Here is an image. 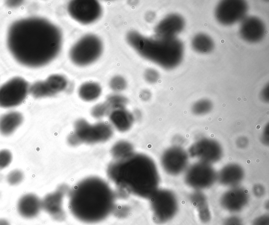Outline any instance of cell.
I'll use <instances>...</instances> for the list:
<instances>
[{"mask_svg":"<svg viewBox=\"0 0 269 225\" xmlns=\"http://www.w3.org/2000/svg\"><path fill=\"white\" fill-rule=\"evenodd\" d=\"M111 153L114 160H120L134 154V148L130 141L121 140L113 145Z\"/></svg>","mask_w":269,"mask_h":225,"instance_id":"obj_26","label":"cell"},{"mask_svg":"<svg viewBox=\"0 0 269 225\" xmlns=\"http://www.w3.org/2000/svg\"><path fill=\"white\" fill-rule=\"evenodd\" d=\"M12 161V155L7 149L0 151V170H3L10 165Z\"/></svg>","mask_w":269,"mask_h":225,"instance_id":"obj_33","label":"cell"},{"mask_svg":"<svg viewBox=\"0 0 269 225\" xmlns=\"http://www.w3.org/2000/svg\"><path fill=\"white\" fill-rule=\"evenodd\" d=\"M173 145L181 146L184 144L185 142L184 138L180 135H176L173 138Z\"/></svg>","mask_w":269,"mask_h":225,"instance_id":"obj_42","label":"cell"},{"mask_svg":"<svg viewBox=\"0 0 269 225\" xmlns=\"http://www.w3.org/2000/svg\"><path fill=\"white\" fill-rule=\"evenodd\" d=\"M108 116L112 128L120 132L129 131L134 120L133 113L125 108L113 110Z\"/></svg>","mask_w":269,"mask_h":225,"instance_id":"obj_20","label":"cell"},{"mask_svg":"<svg viewBox=\"0 0 269 225\" xmlns=\"http://www.w3.org/2000/svg\"><path fill=\"white\" fill-rule=\"evenodd\" d=\"M69 189L66 185L59 186L53 192L46 195L42 200V208L55 220L62 218V204L65 196Z\"/></svg>","mask_w":269,"mask_h":225,"instance_id":"obj_17","label":"cell"},{"mask_svg":"<svg viewBox=\"0 0 269 225\" xmlns=\"http://www.w3.org/2000/svg\"><path fill=\"white\" fill-rule=\"evenodd\" d=\"M149 199L154 220L157 224L170 222L178 212V198L170 190L158 189Z\"/></svg>","mask_w":269,"mask_h":225,"instance_id":"obj_5","label":"cell"},{"mask_svg":"<svg viewBox=\"0 0 269 225\" xmlns=\"http://www.w3.org/2000/svg\"><path fill=\"white\" fill-rule=\"evenodd\" d=\"M69 210L86 224L105 220L114 210L116 195L108 183L96 177L83 179L69 191Z\"/></svg>","mask_w":269,"mask_h":225,"instance_id":"obj_3","label":"cell"},{"mask_svg":"<svg viewBox=\"0 0 269 225\" xmlns=\"http://www.w3.org/2000/svg\"><path fill=\"white\" fill-rule=\"evenodd\" d=\"M78 92L83 101L91 102L99 97L102 93V88L96 83L87 82L80 87Z\"/></svg>","mask_w":269,"mask_h":225,"instance_id":"obj_24","label":"cell"},{"mask_svg":"<svg viewBox=\"0 0 269 225\" xmlns=\"http://www.w3.org/2000/svg\"><path fill=\"white\" fill-rule=\"evenodd\" d=\"M252 225H269V216L268 214H264L258 217Z\"/></svg>","mask_w":269,"mask_h":225,"instance_id":"obj_37","label":"cell"},{"mask_svg":"<svg viewBox=\"0 0 269 225\" xmlns=\"http://www.w3.org/2000/svg\"><path fill=\"white\" fill-rule=\"evenodd\" d=\"M189 156L182 147L173 145L162 154L161 164L164 171L171 176L184 173L189 166Z\"/></svg>","mask_w":269,"mask_h":225,"instance_id":"obj_12","label":"cell"},{"mask_svg":"<svg viewBox=\"0 0 269 225\" xmlns=\"http://www.w3.org/2000/svg\"><path fill=\"white\" fill-rule=\"evenodd\" d=\"M189 200L196 208L200 221L205 224L209 223L212 220V214L205 194L202 191L195 190L190 194Z\"/></svg>","mask_w":269,"mask_h":225,"instance_id":"obj_21","label":"cell"},{"mask_svg":"<svg viewBox=\"0 0 269 225\" xmlns=\"http://www.w3.org/2000/svg\"><path fill=\"white\" fill-rule=\"evenodd\" d=\"M187 152L189 157L210 165L220 162L224 155L222 145L216 139L208 137L195 141Z\"/></svg>","mask_w":269,"mask_h":225,"instance_id":"obj_9","label":"cell"},{"mask_svg":"<svg viewBox=\"0 0 269 225\" xmlns=\"http://www.w3.org/2000/svg\"><path fill=\"white\" fill-rule=\"evenodd\" d=\"M23 173L19 170H14L8 174L6 180L10 185H19L24 179Z\"/></svg>","mask_w":269,"mask_h":225,"instance_id":"obj_31","label":"cell"},{"mask_svg":"<svg viewBox=\"0 0 269 225\" xmlns=\"http://www.w3.org/2000/svg\"><path fill=\"white\" fill-rule=\"evenodd\" d=\"M82 144H96L103 143L113 135V128L109 123L103 122L90 124L81 119L74 123V132Z\"/></svg>","mask_w":269,"mask_h":225,"instance_id":"obj_6","label":"cell"},{"mask_svg":"<svg viewBox=\"0 0 269 225\" xmlns=\"http://www.w3.org/2000/svg\"><path fill=\"white\" fill-rule=\"evenodd\" d=\"M23 122L21 113L10 112L0 117V133L4 136H9L18 129Z\"/></svg>","mask_w":269,"mask_h":225,"instance_id":"obj_22","label":"cell"},{"mask_svg":"<svg viewBox=\"0 0 269 225\" xmlns=\"http://www.w3.org/2000/svg\"><path fill=\"white\" fill-rule=\"evenodd\" d=\"M29 85L24 79L16 77L0 87V107L8 108L20 105L29 93Z\"/></svg>","mask_w":269,"mask_h":225,"instance_id":"obj_11","label":"cell"},{"mask_svg":"<svg viewBox=\"0 0 269 225\" xmlns=\"http://www.w3.org/2000/svg\"><path fill=\"white\" fill-rule=\"evenodd\" d=\"M144 78L146 82L150 83V84H155V83L158 81L160 78V75L159 72L156 70L148 69L145 72Z\"/></svg>","mask_w":269,"mask_h":225,"instance_id":"obj_34","label":"cell"},{"mask_svg":"<svg viewBox=\"0 0 269 225\" xmlns=\"http://www.w3.org/2000/svg\"><path fill=\"white\" fill-rule=\"evenodd\" d=\"M185 21L179 14L168 15L155 28L156 37L162 38H176L184 29Z\"/></svg>","mask_w":269,"mask_h":225,"instance_id":"obj_16","label":"cell"},{"mask_svg":"<svg viewBox=\"0 0 269 225\" xmlns=\"http://www.w3.org/2000/svg\"><path fill=\"white\" fill-rule=\"evenodd\" d=\"M22 3V1H8V5L11 7L18 6Z\"/></svg>","mask_w":269,"mask_h":225,"instance_id":"obj_44","label":"cell"},{"mask_svg":"<svg viewBox=\"0 0 269 225\" xmlns=\"http://www.w3.org/2000/svg\"><path fill=\"white\" fill-rule=\"evenodd\" d=\"M252 192L256 197L262 198L266 195V188L262 184H257L252 188Z\"/></svg>","mask_w":269,"mask_h":225,"instance_id":"obj_35","label":"cell"},{"mask_svg":"<svg viewBox=\"0 0 269 225\" xmlns=\"http://www.w3.org/2000/svg\"><path fill=\"white\" fill-rule=\"evenodd\" d=\"M260 97L262 101L266 103H268L269 102V86L267 84L263 89L261 90L260 94Z\"/></svg>","mask_w":269,"mask_h":225,"instance_id":"obj_40","label":"cell"},{"mask_svg":"<svg viewBox=\"0 0 269 225\" xmlns=\"http://www.w3.org/2000/svg\"><path fill=\"white\" fill-rule=\"evenodd\" d=\"M0 225H11L10 223L5 219H0Z\"/></svg>","mask_w":269,"mask_h":225,"instance_id":"obj_45","label":"cell"},{"mask_svg":"<svg viewBox=\"0 0 269 225\" xmlns=\"http://www.w3.org/2000/svg\"><path fill=\"white\" fill-rule=\"evenodd\" d=\"M42 208V200L35 194L29 193L22 196L18 203V211L25 219L36 218Z\"/></svg>","mask_w":269,"mask_h":225,"instance_id":"obj_19","label":"cell"},{"mask_svg":"<svg viewBox=\"0 0 269 225\" xmlns=\"http://www.w3.org/2000/svg\"><path fill=\"white\" fill-rule=\"evenodd\" d=\"M109 86L116 92L124 90L127 87V82L122 77L116 76L112 79L109 83Z\"/></svg>","mask_w":269,"mask_h":225,"instance_id":"obj_32","label":"cell"},{"mask_svg":"<svg viewBox=\"0 0 269 225\" xmlns=\"http://www.w3.org/2000/svg\"><path fill=\"white\" fill-rule=\"evenodd\" d=\"M224 225H243L241 220L237 216H231L226 219Z\"/></svg>","mask_w":269,"mask_h":225,"instance_id":"obj_41","label":"cell"},{"mask_svg":"<svg viewBox=\"0 0 269 225\" xmlns=\"http://www.w3.org/2000/svg\"><path fill=\"white\" fill-rule=\"evenodd\" d=\"M29 93L36 98L50 96L44 81L37 82L29 88Z\"/></svg>","mask_w":269,"mask_h":225,"instance_id":"obj_29","label":"cell"},{"mask_svg":"<svg viewBox=\"0 0 269 225\" xmlns=\"http://www.w3.org/2000/svg\"><path fill=\"white\" fill-rule=\"evenodd\" d=\"M192 48L200 54L211 53L215 48L213 39L205 33H200L193 37L191 42Z\"/></svg>","mask_w":269,"mask_h":225,"instance_id":"obj_23","label":"cell"},{"mask_svg":"<svg viewBox=\"0 0 269 225\" xmlns=\"http://www.w3.org/2000/svg\"><path fill=\"white\" fill-rule=\"evenodd\" d=\"M44 83L50 96H54L65 90L68 84L64 77L58 74L49 77Z\"/></svg>","mask_w":269,"mask_h":225,"instance_id":"obj_25","label":"cell"},{"mask_svg":"<svg viewBox=\"0 0 269 225\" xmlns=\"http://www.w3.org/2000/svg\"><path fill=\"white\" fill-rule=\"evenodd\" d=\"M105 102L111 108L112 111L125 108L128 103V99L120 94H112L107 97Z\"/></svg>","mask_w":269,"mask_h":225,"instance_id":"obj_28","label":"cell"},{"mask_svg":"<svg viewBox=\"0 0 269 225\" xmlns=\"http://www.w3.org/2000/svg\"><path fill=\"white\" fill-rule=\"evenodd\" d=\"M185 183L195 190L202 191L212 187L217 181V172L212 165L197 162L184 172Z\"/></svg>","mask_w":269,"mask_h":225,"instance_id":"obj_8","label":"cell"},{"mask_svg":"<svg viewBox=\"0 0 269 225\" xmlns=\"http://www.w3.org/2000/svg\"><path fill=\"white\" fill-rule=\"evenodd\" d=\"M107 174L122 193L149 199L159 189L160 177L157 165L149 156L134 153L114 160L107 167Z\"/></svg>","mask_w":269,"mask_h":225,"instance_id":"obj_2","label":"cell"},{"mask_svg":"<svg viewBox=\"0 0 269 225\" xmlns=\"http://www.w3.org/2000/svg\"><path fill=\"white\" fill-rule=\"evenodd\" d=\"M61 30L49 21L30 17L16 21L8 29L7 44L14 59L30 68L51 62L60 52Z\"/></svg>","mask_w":269,"mask_h":225,"instance_id":"obj_1","label":"cell"},{"mask_svg":"<svg viewBox=\"0 0 269 225\" xmlns=\"http://www.w3.org/2000/svg\"><path fill=\"white\" fill-rule=\"evenodd\" d=\"M245 176V170L240 165L230 163L217 173V181L222 185L231 188L240 186Z\"/></svg>","mask_w":269,"mask_h":225,"instance_id":"obj_18","label":"cell"},{"mask_svg":"<svg viewBox=\"0 0 269 225\" xmlns=\"http://www.w3.org/2000/svg\"><path fill=\"white\" fill-rule=\"evenodd\" d=\"M260 141L264 145L266 146L269 145V126L268 123L263 130L260 136Z\"/></svg>","mask_w":269,"mask_h":225,"instance_id":"obj_36","label":"cell"},{"mask_svg":"<svg viewBox=\"0 0 269 225\" xmlns=\"http://www.w3.org/2000/svg\"><path fill=\"white\" fill-rule=\"evenodd\" d=\"M126 39L142 57L166 70L178 67L183 59L184 45L177 38H147L133 31L128 33Z\"/></svg>","mask_w":269,"mask_h":225,"instance_id":"obj_4","label":"cell"},{"mask_svg":"<svg viewBox=\"0 0 269 225\" xmlns=\"http://www.w3.org/2000/svg\"><path fill=\"white\" fill-rule=\"evenodd\" d=\"M102 41L95 35L82 37L71 48L70 59L76 65L86 66L96 61L103 52Z\"/></svg>","mask_w":269,"mask_h":225,"instance_id":"obj_7","label":"cell"},{"mask_svg":"<svg viewBox=\"0 0 269 225\" xmlns=\"http://www.w3.org/2000/svg\"><path fill=\"white\" fill-rule=\"evenodd\" d=\"M67 10L73 19L85 24L93 23L102 13V6L94 0L72 1L69 3Z\"/></svg>","mask_w":269,"mask_h":225,"instance_id":"obj_13","label":"cell"},{"mask_svg":"<svg viewBox=\"0 0 269 225\" xmlns=\"http://www.w3.org/2000/svg\"><path fill=\"white\" fill-rule=\"evenodd\" d=\"M248 9V4L245 1L225 0L217 5L215 16L217 21L223 26H231L245 19Z\"/></svg>","mask_w":269,"mask_h":225,"instance_id":"obj_10","label":"cell"},{"mask_svg":"<svg viewBox=\"0 0 269 225\" xmlns=\"http://www.w3.org/2000/svg\"><path fill=\"white\" fill-rule=\"evenodd\" d=\"M249 144V139L246 136H240L236 141H235V145L240 149H244L247 148Z\"/></svg>","mask_w":269,"mask_h":225,"instance_id":"obj_38","label":"cell"},{"mask_svg":"<svg viewBox=\"0 0 269 225\" xmlns=\"http://www.w3.org/2000/svg\"><path fill=\"white\" fill-rule=\"evenodd\" d=\"M213 107L214 105L211 100L202 98L193 104L191 110L192 114L196 116H204L211 112Z\"/></svg>","mask_w":269,"mask_h":225,"instance_id":"obj_27","label":"cell"},{"mask_svg":"<svg viewBox=\"0 0 269 225\" xmlns=\"http://www.w3.org/2000/svg\"><path fill=\"white\" fill-rule=\"evenodd\" d=\"M67 143L73 147L78 146L82 144L79 139L75 135L73 132L67 137Z\"/></svg>","mask_w":269,"mask_h":225,"instance_id":"obj_39","label":"cell"},{"mask_svg":"<svg viewBox=\"0 0 269 225\" xmlns=\"http://www.w3.org/2000/svg\"><path fill=\"white\" fill-rule=\"evenodd\" d=\"M266 27L264 21L255 16H246L241 22L239 28L241 38L250 44L262 41L266 35Z\"/></svg>","mask_w":269,"mask_h":225,"instance_id":"obj_15","label":"cell"},{"mask_svg":"<svg viewBox=\"0 0 269 225\" xmlns=\"http://www.w3.org/2000/svg\"><path fill=\"white\" fill-rule=\"evenodd\" d=\"M111 112V108L106 102H104L98 104L92 107L91 115L95 119H100L108 115Z\"/></svg>","mask_w":269,"mask_h":225,"instance_id":"obj_30","label":"cell"},{"mask_svg":"<svg viewBox=\"0 0 269 225\" xmlns=\"http://www.w3.org/2000/svg\"><path fill=\"white\" fill-rule=\"evenodd\" d=\"M151 94L148 90H142L140 93V98L143 101H147L151 98Z\"/></svg>","mask_w":269,"mask_h":225,"instance_id":"obj_43","label":"cell"},{"mask_svg":"<svg viewBox=\"0 0 269 225\" xmlns=\"http://www.w3.org/2000/svg\"><path fill=\"white\" fill-rule=\"evenodd\" d=\"M248 191L240 186L229 188L222 195L220 203L222 207L230 213H238L244 209L249 201Z\"/></svg>","mask_w":269,"mask_h":225,"instance_id":"obj_14","label":"cell"}]
</instances>
